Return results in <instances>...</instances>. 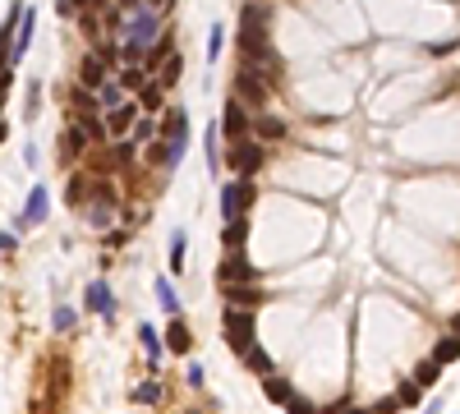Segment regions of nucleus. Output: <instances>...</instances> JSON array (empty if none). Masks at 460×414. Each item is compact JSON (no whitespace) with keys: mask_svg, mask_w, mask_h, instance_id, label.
I'll return each instance as SVG.
<instances>
[{"mask_svg":"<svg viewBox=\"0 0 460 414\" xmlns=\"http://www.w3.org/2000/svg\"><path fill=\"white\" fill-rule=\"evenodd\" d=\"M331 414H373V410H355V405H336Z\"/></svg>","mask_w":460,"mask_h":414,"instance_id":"43","label":"nucleus"},{"mask_svg":"<svg viewBox=\"0 0 460 414\" xmlns=\"http://www.w3.org/2000/svg\"><path fill=\"white\" fill-rule=\"evenodd\" d=\"M221 166V147H217V129H208V171Z\"/></svg>","mask_w":460,"mask_h":414,"instance_id":"36","label":"nucleus"},{"mask_svg":"<svg viewBox=\"0 0 460 414\" xmlns=\"http://www.w3.org/2000/svg\"><path fill=\"white\" fill-rule=\"evenodd\" d=\"M433 359H437V363H456V359H460V336H456V331H451V336H442V341H437Z\"/></svg>","mask_w":460,"mask_h":414,"instance_id":"23","label":"nucleus"},{"mask_svg":"<svg viewBox=\"0 0 460 414\" xmlns=\"http://www.w3.org/2000/svg\"><path fill=\"white\" fill-rule=\"evenodd\" d=\"M74 322H78V313L70 309V304H60V309L51 313V327H55V331H74Z\"/></svg>","mask_w":460,"mask_h":414,"instance_id":"28","label":"nucleus"},{"mask_svg":"<svg viewBox=\"0 0 460 414\" xmlns=\"http://www.w3.org/2000/svg\"><path fill=\"white\" fill-rule=\"evenodd\" d=\"M14 244H18V235H14V230H0V249L9 253V249H14Z\"/></svg>","mask_w":460,"mask_h":414,"instance_id":"41","label":"nucleus"},{"mask_svg":"<svg viewBox=\"0 0 460 414\" xmlns=\"http://www.w3.org/2000/svg\"><path fill=\"white\" fill-rule=\"evenodd\" d=\"M419 396H424V387H419V382H405V387L396 391V400H400V405H419Z\"/></svg>","mask_w":460,"mask_h":414,"instance_id":"34","label":"nucleus"},{"mask_svg":"<svg viewBox=\"0 0 460 414\" xmlns=\"http://www.w3.org/2000/svg\"><path fill=\"white\" fill-rule=\"evenodd\" d=\"M396 410H400L396 396H387V400H378V405H373V414H396Z\"/></svg>","mask_w":460,"mask_h":414,"instance_id":"39","label":"nucleus"},{"mask_svg":"<svg viewBox=\"0 0 460 414\" xmlns=\"http://www.w3.org/2000/svg\"><path fill=\"white\" fill-rule=\"evenodd\" d=\"M83 309L87 313H97V318H111L115 313V290H111V281H87V290H83Z\"/></svg>","mask_w":460,"mask_h":414,"instance_id":"8","label":"nucleus"},{"mask_svg":"<svg viewBox=\"0 0 460 414\" xmlns=\"http://www.w3.org/2000/svg\"><path fill=\"white\" fill-rule=\"evenodd\" d=\"M240 51H244V65L277 69V55L267 51V5H258V0L240 9Z\"/></svg>","mask_w":460,"mask_h":414,"instance_id":"1","label":"nucleus"},{"mask_svg":"<svg viewBox=\"0 0 460 414\" xmlns=\"http://www.w3.org/2000/svg\"><path fill=\"white\" fill-rule=\"evenodd\" d=\"M161 391H166L161 382H156V378H148L139 391H134V400H139V405H152V400H161Z\"/></svg>","mask_w":460,"mask_h":414,"instance_id":"27","label":"nucleus"},{"mask_svg":"<svg viewBox=\"0 0 460 414\" xmlns=\"http://www.w3.org/2000/svg\"><path fill=\"white\" fill-rule=\"evenodd\" d=\"M139 106H143V111H161V83H143Z\"/></svg>","mask_w":460,"mask_h":414,"instance_id":"29","label":"nucleus"},{"mask_svg":"<svg viewBox=\"0 0 460 414\" xmlns=\"http://www.w3.org/2000/svg\"><path fill=\"white\" fill-rule=\"evenodd\" d=\"M139 341H143V350H148V363L156 368V363H161V354H166V345H161V336H156L152 322H143V327H139Z\"/></svg>","mask_w":460,"mask_h":414,"instance_id":"20","label":"nucleus"},{"mask_svg":"<svg viewBox=\"0 0 460 414\" xmlns=\"http://www.w3.org/2000/svg\"><path fill=\"white\" fill-rule=\"evenodd\" d=\"M120 9H129V14H134V9H139V0H120Z\"/></svg>","mask_w":460,"mask_h":414,"instance_id":"44","label":"nucleus"},{"mask_svg":"<svg viewBox=\"0 0 460 414\" xmlns=\"http://www.w3.org/2000/svg\"><path fill=\"white\" fill-rule=\"evenodd\" d=\"M262 396H267L272 405H286V400L295 396V387H290L286 378H277V373H267V382H262Z\"/></svg>","mask_w":460,"mask_h":414,"instance_id":"18","label":"nucleus"},{"mask_svg":"<svg viewBox=\"0 0 460 414\" xmlns=\"http://www.w3.org/2000/svg\"><path fill=\"white\" fill-rule=\"evenodd\" d=\"M37 106H42V83H28V106H23V120H33Z\"/></svg>","mask_w":460,"mask_h":414,"instance_id":"33","label":"nucleus"},{"mask_svg":"<svg viewBox=\"0 0 460 414\" xmlns=\"http://www.w3.org/2000/svg\"><path fill=\"white\" fill-rule=\"evenodd\" d=\"M134 120H139V106H134V102H120V106H111V111H106L102 124H106V134H111V138H124Z\"/></svg>","mask_w":460,"mask_h":414,"instance_id":"11","label":"nucleus"},{"mask_svg":"<svg viewBox=\"0 0 460 414\" xmlns=\"http://www.w3.org/2000/svg\"><path fill=\"white\" fill-rule=\"evenodd\" d=\"M221 46H226V28H221V23H212V33H208V60H217V55H221Z\"/></svg>","mask_w":460,"mask_h":414,"instance_id":"31","label":"nucleus"},{"mask_svg":"<svg viewBox=\"0 0 460 414\" xmlns=\"http://www.w3.org/2000/svg\"><path fill=\"white\" fill-rule=\"evenodd\" d=\"M23 14V23H18V33H14V42H9V60H23L28 55V46H33V33H37V9H18Z\"/></svg>","mask_w":460,"mask_h":414,"instance_id":"10","label":"nucleus"},{"mask_svg":"<svg viewBox=\"0 0 460 414\" xmlns=\"http://www.w3.org/2000/svg\"><path fill=\"white\" fill-rule=\"evenodd\" d=\"M184 382H189V387H203V382H208V378H203V363H189V378H184Z\"/></svg>","mask_w":460,"mask_h":414,"instance_id":"40","label":"nucleus"},{"mask_svg":"<svg viewBox=\"0 0 460 414\" xmlns=\"http://www.w3.org/2000/svg\"><path fill=\"white\" fill-rule=\"evenodd\" d=\"M55 14H65V18H70V14H74V0H55Z\"/></svg>","mask_w":460,"mask_h":414,"instance_id":"42","label":"nucleus"},{"mask_svg":"<svg viewBox=\"0 0 460 414\" xmlns=\"http://www.w3.org/2000/svg\"><path fill=\"white\" fill-rule=\"evenodd\" d=\"M249 203H253V180H240V175H235L226 189H221V216L235 221V216L249 212Z\"/></svg>","mask_w":460,"mask_h":414,"instance_id":"7","label":"nucleus"},{"mask_svg":"<svg viewBox=\"0 0 460 414\" xmlns=\"http://www.w3.org/2000/svg\"><path fill=\"white\" fill-rule=\"evenodd\" d=\"M437 373H442V363L428 359V363H419V368H414V382H419L424 391H433V387H437Z\"/></svg>","mask_w":460,"mask_h":414,"instance_id":"24","label":"nucleus"},{"mask_svg":"<svg viewBox=\"0 0 460 414\" xmlns=\"http://www.w3.org/2000/svg\"><path fill=\"white\" fill-rule=\"evenodd\" d=\"M152 290H156V304H161V309L175 318V313H180V294H175V285L166 281V276H156V285H152Z\"/></svg>","mask_w":460,"mask_h":414,"instance_id":"21","label":"nucleus"},{"mask_svg":"<svg viewBox=\"0 0 460 414\" xmlns=\"http://www.w3.org/2000/svg\"><path fill=\"white\" fill-rule=\"evenodd\" d=\"M244 363H249L253 373H262V378H267V373H272V354H267V350H258V345H253V350L244 354Z\"/></svg>","mask_w":460,"mask_h":414,"instance_id":"26","label":"nucleus"},{"mask_svg":"<svg viewBox=\"0 0 460 414\" xmlns=\"http://www.w3.org/2000/svg\"><path fill=\"white\" fill-rule=\"evenodd\" d=\"M221 129H226L235 143H240V138H249V129H253V120H249V106L244 102H226V115H221Z\"/></svg>","mask_w":460,"mask_h":414,"instance_id":"9","label":"nucleus"},{"mask_svg":"<svg viewBox=\"0 0 460 414\" xmlns=\"http://www.w3.org/2000/svg\"><path fill=\"white\" fill-rule=\"evenodd\" d=\"M156 33H161V14H156L152 5H139V9L129 14V23H124V46H120V55L143 60V55H148V46L156 42Z\"/></svg>","mask_w":460,"mask_h":414,"instance_id":"2","label":"nucleus"},{"mask_svg":"<svg viewBox=\"0 0 460 414\" xmlns=\"http://www.w3.org/2000/svg\"><path fill=\"white\" fill-rule=\"evenodd\" d=\"M120 102H124L120 78H102V83H97V106H102V111H111V106H120Z\"/></svg>","mask_w":460,"mask_h":414,"instance_id":"19","label":"nucleus"},{"mask_svg":"<svg viewBox=\"0 0 460 414\" xmlns=\"http://www.w3.org/2000/svg\"><path fill=\"white\" fill-rule=\"evenodd\" d=\"M193 414H198V410H193Z\"/></svg>","mask_w":460,"mask_h":414,"instance_id":"47","label":"nucleus"},{"mask_svg":"<svg viewBox=\"0 0 460 414\" xmlns=\"http://www.w3.org/2000/svg\"><path fill=\"white\" fill-rule=\"evenodd\" d=\"M221 331H226V345L240 354V359L258 345V336H253V309H235V304H230L226 318H221Z\"/></svg>","mask_w":460,"mask_h":414,"instance_id":"3","label":"nucleus"},{"mask_svg":"<svg viewBox=\"0 0 460 414\" xmlns=\"http://www.w3.org/2000/svg\"><path fill=\"white\" fill-rule=\"evenodd\" d=\"M148 5H152V9H156V5H166V0H148Z\"/></svg>","mask_w":460,"mask_h":414,"instance_id":"45","label":"nucleus"},{"mask_svg":"<svg viewBox=\"0 0 460 414\" xmlns=\"http://www.w3.org/2000/svg\"><path fill=\"white\" fill-rule=\"evenodd\" d=\"M249 134H258V143H272V138H286V134H290V124L281 120V115H262V120L253 124Z\"/></svg>","mask_w":460,"mask_h":414,"instance_id":"15","label":"nucleus"},{"mask_svg":"<svg viewBox=\"0 0 460 414\" xmlns=\"http://www.w3.org/2000/svg\"><path fill=\"white\" fill-rule=\"evenodd\" d=\"M102 78H106V60H102V55H83V65H78V83L97 87Z\"/></svg>","mask_w":460,"mask_h":414,"instance_id":"17","label":"nucleus"},{"mask_svg":"<svg viewBox=\"0 0 460 414\" xmlns=\"http://www.w3.org/2000/svg\"><path fill=\"white\" fill-rule=\"evenodd\" d=\"M143 78H148V69H139V65L120 69V87H143Z\"/></svg>","mask_w":460,"mask_h":414,"instance_id":"32","label":"nucleus"},{"mask_svg":"<svg viewBox=\"0 0 460 414\" xmlns=\"http://www.w3.org/2000/svg\"><path fill=\"white\" fill-rule=\"evenodd\" d=\"M221 240H226V249H244V240H249V221H244V216H235V221H226Z\"/></svg>","mask_w":460,"mask_h":414,"instance_id":"22","label":"nucleus"},{"mask_svg":"<svg viewBox=\"0 0 460 414\" xmlns=\"http://www.w3.org/2000/svg\"><path fill=\"white\" fill-rule=\"evenodd\" d=\"M230 281L249 285V281H258V272H253L244 258H226V262H221V285H230Z\"/></svg>","mask_w":460,"mask_h":414,"instance_id":"14","label":"nucleus"},{"mask_svg":"<svg viewBox=\"0 0 460 414\" xmlns=\"http://www.w3.org/2000/svg\"><path fill=\"white\" fill-rule=\"evenodd\" d=\"M152 138H156V120H152V115H139V120H134V138H129V143L139 147V143H152Z\"/></svg>","mask_w":460,"mask_h":414,"instance_id":"25","label":"nucleus"},{"mask_svg":"<svg viewBox=\"0 0 460 414\" xmlns=\"http://www.w3.org/2000/svg\"><path fill=\"white\" fill-rule=\"evenodd\" d=\"M456 336H460V318H456Z\"/></svg>","mask_w":460,"mask_h":414,"instance_id":"46","label":"nucleus"},{"mask_svg":"<svg viewBox=\"0 0 460 414\" xmlns=\"http://www.w3.org/2000/svg\"><path fill=\"white\" fill-rule=\"evenodd\" d=\"M175 78H180V55H171V65H166V74H161V87H171Z\"/></svg>","mask_w":460,"mask_h":414,"instance_id":"38","label":"nucleus"},{"mask_svg":"<svg viewBox=\"0 0 460 414\" xmlns=\"http://www.w3.org/2000/svg\"><path fill=\"white\" fill-rule=\"evenodd\" d=\"M286 410H290V414H322L318 405H313V400H299V396H290V400H286Z\"/></svg>","mask_w":460,"mask_h":414,"instance_id":"37","label":"nucleus"},{"mask_svg":"<svg viewBox=\"0 0 460 414\" xmlns=\"http://www.w3.org/2000/svg\"><path fill=\"white\" fill-rule=\"evenodd\" d=\"M226 299L235 304V309H253V304L262 299V290H258L253 281H249V285H235V281H230V285H226Z\"/></svg>","mask_w":460,"mask_h":414,"instance_id":"16","label":"nucleus"},{"mask_svg":"<svg viewBox=\"0 0 460 414\" xmlns=\"http://www.w3.org/2000/svg\"><path fill=\"white\" fill-rule=\"evenodd\" d=\"M171 272H184V230L171 235Z\"/></svg>","mask_w":460,"mask_h":414,"instance_id":"30","label":"nucleus"},{"mask_svg":"<svg viewBox=\"0 0 460 414\" xmlns=\"http://www.w3.org/2000/svg\"><path fill=\"white\" fill-rule=\"evenodd\" d=\"M267 78L258 74V69H235V102H244V106H267Z\"/></svg>","mask_w":460,"mask_h":414,"instance_id":"6","label":"nucleus"},{"mask_svg":"<svg viewBox=\"0 0 460 414\" xmlns=\"http://www.w3.org/2000/svg\"><path fill=\"white\" fill-rule=\"evenodd\" d=\"M166 350H171V354H189L193 350V331L180 322V313L166 322Z\"/></svg>","mask_w":460,"mask_h":414,"instance_id":"13","label":"nucleus"},{"mask_svg":"<svg viewBox=\"0 0 460 414\" xmlns=\"http://www.w3.org/2000/svg\"><path fill=\"white\" fill-rule=\"evenodd\" d=\"M262 161H267V152H262V143L258 138H240V143L230 147V166H235V175H240V180H253V175L262 171Z\"/></svg>","mask_w":460,"mask_h":414,"instance_id":"5","label":"nucleus"},{"mask_svg":"<svg viewBox=\"0 0 460 414\" xmlns=\"http://www.w3.org/2000/svg\"><path fill=\"white\" fill-rule=\"evenodd\" d=\"M83 193H87V180H83V175H74V180H70V207H83Z\"/></svg>","mask_w":460,"mask_h":414,"instance_id":"35","label":"nucleus"},{"mask_svg":"<svg viewBox=\"0 0 460 414\" xmlns=\"http://www.w3.org/2000/svg\"><path fill=\"white\" fill-rule=\"evenodd\" d=\"M46 207H51V193H46V184H37V189L28 193V207H23V216H18V230H28V225L46 221Z\"/></svg>","mask_w":460,"mask_h":414,"instance_id":"12","label":"nucleus"},{"mask_svg":"<svg viewBox=\"0 0 460 414\" xmlns=\"http://www.w3.org/2000/svg\"><path fill=\"white\" fill-rule=\"evenodd\" d=\"M166 171H175V166H180L184 161V152H189V115H184V111H175L171 115V124H166Z\"/></svg>","mask_w":460,"mask_h":414,"instance_id":"4","label":"nucleus"}]
</instances>
